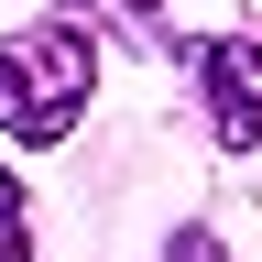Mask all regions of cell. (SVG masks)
Returning a JSON list of instances; mask_svg holds the SVG:
<instances>
[{"instance_id": "obj_1", "label": "cell", "mask_w": 262, "mask_h": 262, "mask_svg": "<svg viewBox=\"0 0 262 262\" xmlns=\"http://www.w3.org/2000/svg\"><path fill=\"white\" fill-rule=\"evenodd\" d=\"M88 88H98V44L77 22H33L0 44V131L22 142H66L88 120Z\"/></svg>"}, {"instance_id": "obj_2", "label": "cell", "mask_w": 262, "mask_h": 262, "mask_svg": "<svg viewBox=\"0 0 262 262\" xmlns=\"http://www.w3.org/2000/svg\"><path fill=\"white\" fill-rule=\"evenodd\" d=\"M186 66L208 77V120H219V142L251 153V142H262V44H251V33H208V44H186Z\"/></svg>"}, {"instance_id": "obj_3", "label": "cell", "mask_w": 262, "mask_h": 262, "mask_svg": "<svg viewBox=\"0 0 262 262\" xmlns=\"http://www.w3.org/2000/svg\"><path fill=\"white\" fill-rule=\"evenodd\" d=\"M0 262H33V219H22V186L0 175Z\"/></svg>"}, {"instance_id": "obj_4", "label": "cell", "mask_w": 262, "mask_h": 262, "mask_svg": "<svg viewBox=\"0 0 262 262\" xmlns=\"http://www.w3.org/2000/svg\"><path fill=\"white\" fill-rule=\"evenodd\" d=\"M175 262H219V241L208 229H175Z\"/></svg>"}, {"instance_id": "obj_5", "label": "cell", "mask_w": 262, "mask_h": 262, "mask_svg": "<svg viewBox=\"0 0 262 262\" xmlns=\"http://www.w3.org/2000/svg\"><path fill=\"white\" fill-rule=\"evenodd\" d=\"M110 11H131V22H153V0H110Z\"/></svg>"}]
</instances>
